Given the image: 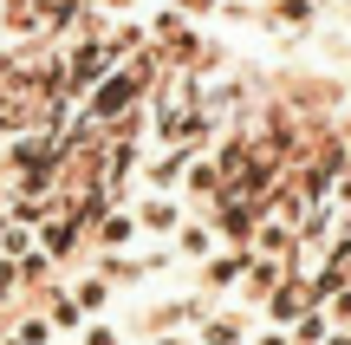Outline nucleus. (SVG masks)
<instances>
[{
	"label": "nucleus",
	"mask_w": 351,
	"mask_h": 345,
	"mask_svg": "<svg viewBox=\"0 0 351 345\" xmlns=\"http://www.w3.org/2000/svg\"><path fill=\"white\" fill-rule=\"evenodd\" d=\"M91 241H98V254H124V248H137V241H143L137 209H104L98 228H91Z\"/></svg>",
	"instance_id": "obj_4"
},
{
	"label": "nucleus",
	"mask_w": 351,
	"mask_h": 345,
	"mask_svg": "<svg viewBox=\"0 0 351 345\" xmlns=\"http://www.w3.org/2000/svg\"><path fill=\"white\" fill-rule=\"evenodd\" d=\"M150 345H195V333H156Z\"/></svg>",
	"instance_id": "obj_11"
},
{
	"label": "nucleus",
	"mask_w": 351,
	"mask_h": 345,
	"mask_svg": "<svg viewBox=\"0 0 351 345\" xmlns=\"http://www.w3.org/2000/svg\"><path fill=\"white\" fill-rule=\"evenodd\" d=\"M280 20H287V26H300V20H313V0H280Z\"/></svg>",
	"instance_id": "obj_10"
},
{
	"label": "nucleus",
	"mask_w": 351,
	"mask_h": 345,
	"mask_svg": "<svg viewBox=\"0 0 351 345\" xmlns=\"http://www.w3.org/2000/svg\"><path fill=\"white\" fill-rule=\"evenodd\" d=\"M195 345H254V320L247 307H221V313H202Z\"/></svg>",
	"instance_id": "obj_3"
},
{
	"label": "nucleus",
	"mask_w": 351,
	"mask_h": 345,
	"mask_svg": "<svg viewBox=\"0 0 351 345\" xmlns=\"http://www.w3.org/2000/svg\"><path fill=\"white\" fill-rule=\"evenodd\" d=\"M319 345H351V333H345V326H332V333L319 339Z\"/></svg>",
	"instance_id": "obj_12"
},
{
	"label": "nucleus",
	"mask_w": 351,
	"mask_h": 345,
	"mask_svg": "<svg viewBox=\"0 0 351 345\" xmlns=\"http://www.w3.org/2000/svg\"><path fill=\"white\" fill-rule=\"evenodd\" d=\"M150 72H156V65L143 59V52H137L130 65H117V72H104L98 85L85 91V111H78V117H85V124H98V130H104V124H117L124 111H137V104H143V91H150Z\"/></svg>",
	"instance_id": "obj_1"
},
{
	"label": "nucleus",
	"mask_w": 351,
	"mask_h": 345,
	"mask_svg": "<svg viewBox=\"0 0 351 345\" xmlns=\"http://www.w3.org/2000/svg\"><path fill=\"white\" fill-rule=\"evenodd\" d=\"M326 333H332V320H326V307H306L300 320L287 326V339H293V345H319Z\"/></svg>",
	"instance_id": "obj_7"
},
{
	"label": "nucleus",
	"mask_w": 351,
	"mask_h": 345,
	"mask_svg": "<svg viewBox=\"0 0 351 345\" xmlns=\"http://www.w3.org/2000/svg\"><path fill=\"white\" fill-rule=\"evenodd\" d=\"M169 248H176V254H182V261H208V254H215V248H221V228H215V222H208V215H202V222H195V215H189V222H182V228H176V235H169Z\"/></svg>",
	"instance_id": "obj_5"
},
{
	"label": "nucleus",
	"mask_w": 351,
	"mask_h": 345,
	"mask_svg": "<svg viewBox=\"0 0 351 345\" xmlns=\"http://www.w3.org/2000/svg\"><path fill=\"white\" fill-rule=\"evenodd\" d=\"M111 287H117L111 274H85V281H72V287H65V294L78 300V313H85V320H98V313L111 307Z\"/></svg>",
	"instance_id": "obj_6"
},
{
	"label": "nucleus",
	"mask_w": 351,
	"mask_h": 345,
	"mask_svg": "<svg viewBox=\"0 0 351 345\" xmlns=\"http://www.w3.org/2000/svg\"><path fill=\"white\" fill-rule=\"evenodd\" d=\"M319 307H326V320H332V326H345V333H351V281H345V287H332Z\"/></svg>",
	"instance_id": "obj_8"
},
{
	"label": "nucleus",
	"mask_w": 351,
	"mask_h": 345,
	"mask_svg": "<svg viewBox=\"0 0 351 345\" xmlns=\"http://www.w3.org/2000/svg\"><path fill=\"white\" fill-rule=\"evenodd\" d=\"M130 209H137V228L150 235V241H169V235L189 222V202H182L176 189H143Z\"/></svg>",
	"instance_id": "obj_2"
},
{
	"label": "nucleus",
	"mask_w": 351,
	"mask_h": 345,
	"mask_svg": "<svg viewBox=\"0 0 351 345\" xmlns=\"http://www.w3.org/2000/svg\"><path fill=\"white\" fill-rule=\"evenodd\" d=\"M72 339H78V345H124V333H117V326H104V320H85Z\"/></svg>",
	"instance_id": "obj_9"
}]
</instances>
